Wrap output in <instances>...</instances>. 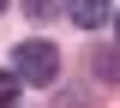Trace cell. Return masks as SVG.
Masks as SVG:
<instances>
[{
    "instance_id": "obj_7",
    "label": "cell",
    "mask_w": 120,
    "mask_h": 108,
    "mask_svg": "<svg viewBox=\"0 0 120 108\" xmlns=\"http://www.w3.org/2000/svg\"><path fill=\"white\" fill-rule=\"evenodd\" d=\"M0 12H6V0H0Z\"/></svg>"
},
{
    "instance_id": "obj_3",
    "label": "cell",
    "mask_w": 120,
    "mask_h": 108,
    "mask_svg": "<svg viewBox=\"0 0 120 108\" xmlns=\"http://www.w3.org/2000/svg\"><path fill=\"white\" fill-rule=\"evenodd\" d=\"M90 72L102 78V84H120V48H96L90 54Z\"/></svg>"
},
{
    "instance_id": "obj_2",
    "label": "cell",
    "mask_w": 120,
    "mask_h": 108,
    "mask_svg": "<svg viewBox=\"0 0 120 108\" xmlns=\"http://www.w3.org/2000/svg\"><path fill=\"white\" fill-rule=\"evenodd\" d=\"M66 12H72V24H84V30H102V24H114L120 6H108V0H66Z\"/></svg>"
},
{
    "instance_id": "obj_5",
    "label": "cell",
    "mask_w": 120,
    "mask_h": 108,
    "mask_svg": "<svg viewBox=\"0 0 120 108\" xmlns=\"http://www.w3.org/2000/svg\"><path fill=\"white\" fill-rule=\"evenodd\" d=\"M54 6H60V0H24V12H30V18H48Z\"/></svg>"
},
{
    "instance_id": "obj_1",
    "label": "cell",
    "mask_w": 120,
    "mask_h": 108,
    "mask_svg": "<svg viewBox=\"0 0 120 108\" xmlns=\"http://www.w3.org/2000/svg\"><path fill=\"white\" fill-rule=\"evenodd\" d=\"M12 72L24 78V84H54L60 78V48L42 42V36H30V42L12 48Z\"/></svg>"
},
{
    "instance_id": "obj_4",
    "label": "cell",
    "mask_w": 120,
    "mask_h": 108,
    "mask_svg": "<svg viewBox=\"0 0 120 108\" xmlns=\"http://www.w3.org/2000/svg\"><path fill=\"white\" fill-rule=\"evenodd\" d=\"M18 90H24V78H18V72H0V108H12Z\"/></svg>"
},
{
    "instance_id": "obj_6",
    "label": "cell",
    "mask_w": 120,
    "mask_h": 108,
    "mask_svg": "<svg viewBox=\"0 0 120 108\" xmlns=\"http://www.w3.org/2000/svg\"><path fill=\"white\" fill-rule=\"evenodd\" d=\"M114 42H120V12H114Z\"/></svg>"
}]
</instances>
